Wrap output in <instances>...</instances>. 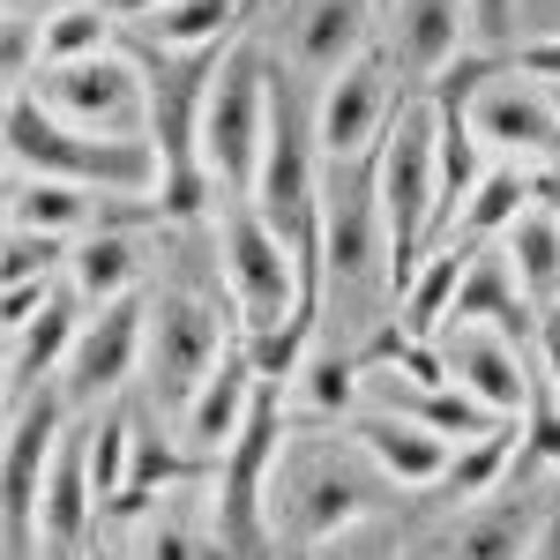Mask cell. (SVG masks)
I'll return each instance as SVG.
<instances>
[{
	"label": "cell",
	"instance_id": "6da1fadb",
	"mask_svg": "<svg viewBox=\"0 0 560 560\" xmlns=\"http://www.w3.org/2000/svg\"><path fill=\"white\" fill-rule=\"evenodd\" d=\"M382 486L388 478L374 471V456L351 433H292L269 471V538L314 553L374 516Z\"/></svg>",
	"mask_w": 560,
	"mask_h": 560
},
{
	"label": "cell",
	"instance_id": "7a4b0ae2",
	"mask_svg": "<svg viewBox=\"0 0 560 560\" xmlns=\"http://www.w3.org/2000/svg\"><path fill=\"white\" fill-rule=\"evenodd\" d=\"M374 195L388 217V284L404 300V284L419 277L433 247H448V195H441V113L427 97H411L396 113V128L374 150Z\"/></svg>",
	"mask_w": 560,
	"mask_h": 560
},
{
	"label": "cell",
	"instance_id": "3957f363",
	"mask_svg": "<svg viewBox=\"0 0 560 560\" xmlns=\"http://www.w3.org/2000/svg\"><path fill=\"white\" fill-rule=\"evenodd\" d=\"M8 165L31 179H68L90 195H158L165 187V150L158 142H105L68 120H52L31 90H8Z\"/></svg>",
	"mask_w": 560,
	"mask_h": 560
},
{
	"label": "cell",
	"instance_id": "277c9868",
	"mask_svg": "<svg viewBox=\"0 0 560 560\" xmlns=\"http://www.w3.org/2000/svg\"><path fill=\"white\" fill-rule=\"evenodd\" d=\"M269 120H277V75L255 45H232L210 75V97H202V173L224 195H255Z\"/></svg>",
	"mask_w": 560,
	"mask_h": 560
},
{
	"label": "cell",
	"instance_id": "5b68a950",
	"mask_svg": "<svg viewBox=\"0 0 560 560\" xmlns=\"http://www.w3.org/2000/svg\"><path fill=\"white\" fill-rule=\"evenodd\" d=\"M217 261H224V292H232V306H240L247 337H255V329H277V322H306L300 255H292L284 232L255 210V195H224Z\"/></svg>",
	"mask_w": 560,
	"mask_h": 560
},
{
	"label": "cell",
	"instance_id": "8992f818",
	"mask_svg": "<svg viewBox=\"0 0 560 560\" xmlns=\"http://www.w3.org/2000/svg\"><path fill=\"white\" fill-rule=\"evenodd\" d=\"M31 97H38L52 120L83 135H105V142H150V75L128 45L97 52V60H60V68H38L31 75Z\"/></svg>",
	"mask_w": 560,
	"mask_h": 560
},
{
	"label": "cell",
	"instance_id": "52a82bcc",
	"mask_svg": "<svg viewBox=\"0 0 560 560\" xmlns=\"http://www.w3.org/2000/svg\"><path fill=\"white\" fill-rule=\"evenodd\" d=\"M456 90H464V120H471V135L501 158V165H530V173H546V165H560V97L546 83H530V75H486V68H471V75H456Z\"/></svg>",
	"mask_w": 560,
	"mask_h": 560
},
{
	"label": "cell",
	"instance_id": "ba28073f",
	"mask_svg": "<svg viewBox=\"0 0 560 560\" xmlns=\"http://www.w3.org/2000/svg\"><path fill=\"white\" fill-rule=\"evenodd\" d=\"M224 359H232V345H224V322H217L210 300H195V292L150 300V351H142V374H150V396H158L173 419L187 411V396L210 382Z\"/></svg>",
	"mask_w": 560,
	"mask_h": 560
},
{
	"label": "cell",
	"instance_id": "9c48e42d",
	"mask_svg": "<svg viewBox=\"0 0 560 560\" xmlns=\"http://www.w3.org/2000/svg\"><path fill=\"white\" fill-rule=\"evenodd\" d=\"M396 128V60L382 45L366 60H351L345 75H329L314 97V142L329 165H374L382 135Z\"/></svg>",
	"mask_w": 560,
	"mask_h": 560
},
{
	"label": "cell",
	"instance_id": "30bf717a",
	"mask_svg": "<svg viewBox=\"0 0 560 560\" xmlns=\"http://www.w3.org/2000/svg\"><path fill=\"white\" fill-rule=\"evenodd\" d=\"M142 351H150V306L142 300H113V306H90L83 337L60 366V404L68 411H97L120 382L142 374Z\"/></svg>",
	"mask_w": 560,
	"mask_h": 560
},
{
	"label": "cell",
	"instance_id": "8fae6325",
	"mask_svg": "<svg viewBox=\"0 0 560 560\" xmlns=\"http://www.w3.org/2000/svg\"><path fill=\"white\" fill-rule=\"evenodd\" d=\"M277 38H284V60L329 83L345 75L351 60H366L374 38H382V0H277Z\"/></svg>",
	"mask_w": 560,
	"mask_h": 560
},
{
	"label": "cell",
	"instance_id": "7c38bea8",
	"mask_svg": "<svg viewBox=\"0 0 560 560\" xmlns=\"http://www.w3.org/2000/svg\"><path fill=\"white\" fill-rule=\"evenodd\" d=\"M382 255H388V217L382 195H374V165H329V195H322V269H329V284H366Z\"/></svg>",
	"mask_w": 560,
	"mask_h": 560
},
{
	"label": "cell",
	"instance_id": "4fadbf2b",
	"mask_svg": "<svg viewBox=\"0 0 560 560\" xmlns=\"http://www.w3.org/2000/svg\"><path fill=\"white\" fill-rule=\"evenodd\" d=\"M441 359H448V382L471 388L493 419H523V411H530L538 374H530V359H523L516 337H501V329H486V322H448V329H441Z\"/></svg>",
	"mask_w": 560,
	"mask_h": 560
},
{
	"label": "cell",
	"instance_id": "5bb4252c",
	"mask_svg": "<svg viewBox=\"0 0 560 560\" xmlns=\"http://www.w3.org/2000/svg\"><path fill=\"white\" fill-rule=\"evenodd\" d=\"M68 404L60 396H23V404H8V530H15V553L31 546V530H38V501H45V478H52V456H60V441H68V419H60Z\"/></svg>",
	"mask_w": 560,
	"mask_h": 560
},
{
	"label": "cell",
	"instance_id": "9a60e30c",
	"mask_svg": "<svg viewBox=\"0 0 560 560\" xmlns=\"http://www.w3.org/2000/svg\"><path fill=\"white\" fill-rule=\"evenodd\" d=\"M471 38H478L471 0H388L382 8V52L396 60V75H411V83L448 75Z\"/></svg>",
	"mask_w": 560,
	"mask_h": 560
},
{
	"label": "cell",
	"instance_id": "2e32d148",
	"mask_svg": "<svg viewBox=\"0 0 560 560\" xmlns=\"http://www.w3.org/2000/svg\"><path fill=\"white\" fill-rule=\"evenodd\" d=\"M546 516H553V501H546L538 486H523V493H486L478 509H464V516L433 538L427 560H530Z\"/></svg>",
	"mask_w": 560,
	"mask_h": 560
},
{
	"label": "cell",
	"instance_id": "e0dca14e",
	"mask_svg": "<svg viewBox=\"0 0 560 560\" xmlns=\"http://www.w3.org/2000/svg\"><path fill=\"white\" fill-rule=\"evenodd\" d=\"M255 396H261V382H255V366H247V351H232L210 382L187 396V411L173 419L179 448H187L195 464H224V456H232V441H240L247 419H255Z\"/></svg>",
	"mask_w": 560,
	"mask_h": 560
},
{
	"label": "cell",
	"instance_id": "ac0fdd59",
	"mask_svg": "<svg viewBox=\"0 0 560 560\" xmlns=\"http://www.w3.org/2000/svg\"><path fill=\"white\" fill-rule=\"evenodd\" d=\"M351 441L374 456V471H382L388 486H441L448 464H456V441H441L433 427H419L411 411H388V404L359 411V419H351Z\"/></svg>",
	"mask_w": 560,
	"mask_h": 560
},
{
	"label": "cell",
	"instance_id": "d6986e66",
	"mask_svg": "<svg viewBox=\"0 0 560 560\" xmlns=\"http://www.w3.org/2000/svg\"><path fill=\"white\" fill-rule=\"evenodd\" d=\"M448 322H486V329H501V337H516V345H538V322H546V306L523 292L516 261L501 255V247H478L464 261V284H456V314Z\"/></svg>",
	"mask_w": 560,
	"mask_h": 560
},
{
	"label": "cell",
	"instance_id": "ffe728a7",
	"mask_svg": "<svg viewBox=\"0 0 560 560\" xmlns=\"http://www.w3.org/2000/svg\"><path fill=\"white\" fill-rule=\"evenodd\" d=\"M90 523H105V509H97V486H90L83 433H68V441H60V456H52V478H45V501H38L45 553H75V546L90 538Z\"/></svg>",
	"mask_w": 560,
	"mask_h": 560
},
{
	"label": "cell",
	"instance_id": "44dd1931",
	"mask_svg": "<svg viewBox=\"0 0 560 560\" xmlns=\"http://www.w3.org/2000/svg\"><path fill=\"white\" fill-rule=\"evenodd\" d=\"M538 210V173L530 165H486V179L471 187V202L456 210V232H448V247H493V240H509L523 217Z\"/></svg>",
	"mask_w": 560,
	"mask_h": 560
},
{
	"label": "cell",
	"instance_id": "7402d4cb",
	"mask_svg": "<svg viewBox=\"0 0 560 560\" xmlns=\"http://www.w3.org/2000/svg\"><path fill=\"white\" fill-rule=\"evenodd\" d=\"M135 277H142V240H135L128 224H97L90 240H75V255H68V292L83 306L135 300Z\"/></svg>",
	"mask_w": 560,
	"mask_h": 560
},
{
	"label": "cell",
	"instance_id": "603a6c76",
	"mask_svg": "<svg viewBox=\"0 0 560 560\" xmlns=\"http://www.w3.org/2000/svg\"><path fill=\"white\" fill-rule=\"evenodd\" d=\"M97 202H120V195H90V187H68V179L15 173V187H8V224H31V232H52V240H90L97 217H105Z\"/></svg>",
	"mask_w": 560,
	"mask_h": 560
},
{
	"label": "cell",
	"instance_id": "cb8c5ba5",
	"mask_svg": "<svg viewBox=\"0 0 560 560\" xmlns=\"http://www.w3.org/2000/svg\"><path fill=\"white\" fill-rule=\"evenodd\" d=\"M83 337V322H75V300L60 292V300L45 306L38 322H23L15 337H8V404H23V396H38L45 374H60L68 366V351Z\"/></svg>",
	"mask_w": 560,
	"mask_h": 560
},
{
	"label": "cell",
	"instance_id": "d4e9b609",
	"mask_svg": "<svg viewBox=\"0 0 560 560\" xmlns=\"http://www.w3.org/2000/svg\"><path fill=\"white\" fill-rule=\"evenodd\" d=\"M135 560H224L210 509H195L187 493H173L165 509H150L135 530Z\"/></svg>",
	"mask_w": 560,
	"mask_h": 560
},
{
	"label": "cell",
	"instance_id": "484cf974",
	"mask_svg": "<svg viewBox=\"0 0 560 560\" xmlns=\"http://www.w3.org/2000/svg\"><path fill=\"white\" fill-rule=\"evenodd\" d=\"M516 456H523V419H501L493 433H478V441L456 448V464H448V478H441V493H456V501H486V493L509 486Z\"/></svg>",
	"mask_w": 560,
	"mask_h": 560
},
{
	"label": "cell",
	"instance_id": "4316f807",
	"mask_svg": "<svg viewBox=\"0 0 560 560\" xmlns=\"http://www.w3.org/2000/svg\"><path fill=\"white\" fill-rule=\"evenodd\" d=\"M501 255L516 261V277H523V292H530V300L560 306V217L546 210V202H538V210L501 240Z\"/></svg>",
	"mask_w": 560,
	"mask_h": 560
},
{
	"label": "cell",
	"instance_id": "83f0119b",
	"mask_svg": "<svg viewBox=\"0 0 560 560\" xmlns=\"http://www.w3.org/2000/svg\"><path fill=\"white\" fill-rule=\"evenodd\" d=\"M464 247H433L419 261V277L404 284V329L411 337H433V329H448V314H456V284H464Z\"/></svg>",
	"mask_w": 560,
	"mask_h": 560
},
{
	"label": "cell",
	"instance_id": "f1b7e54d",
	"mask_svg": "<svg viewBox=\"0 0 560 560\" xmlns=\"http://www.w3.org/2000/svg\"><path fill=\"white\" fill-rule=\"evenodd\" d=\"M232 15H240V0H173V8H158L142 31H150L158 52H210V45H224Z\"/></svg>",
	"mask_w": 560,
	"mask_h": 560
},
{
	"label": "cell",
	"instance_id": "f546056e",
	"mask_svg": "<svg viewBox=\"0 0 560 560\" xmlns=\"http://www.w3.org/2000/svg\"><path fill=\"white\" fill-rule=\"evenodd\" d=\"M359 396H366V374L351 366L345 351H306L300 382H292V404H300L306 419H345Z\"/></svg>",
	"mask_w": 560,
	"mask_h": 560
},
{
	"label": "cell",
	"instance_id": "4dcf8cb0",
	"mask_svg": "<svg viewBox=\"0 0 560 560\" xmlns=\"http://www.w3.org/2000/svg\"><path fill=\"white\" fill-rule=\"evenodd\" d=\"M113 52V23L105 8H60L38 23V68H60V60H97Z\"/></svg>",
	"mask_w": 560,
	"mask_h": 560
},
{
	"label": "cell",
	"instance_id": "1f68e13d",
	"mask_svg": "<svg viewBox=\"0 0 560 560\" xmlns=\"http://www.w3.org/2000/svg\"><path fill=\"white\" fill-rule=\"evenodd\" d=\"M83 448H90V486H97V509H113L128 493V464H135V419H90L83 427Z\"/></svg>",
	"mask_w": 560,
	"mask_h": 560
},
{
	"label": "cell",
	"instance_id": "d6a6232c",
	"mask_svg": "<svg viewBox=\"0 0 560 560\" xmlns=\"http://www.w3.org/2000/svg\"><path fill=\"white\" fill-rule=\"evenodd\" d=\"M68 255H75L68 240L31 232V224H8V261H0V269H8V284H45V277H52Z\"/></svg>",
	"mask_w": 560,
	"mask_h": 560
},
{
	"label": "cell",
	"instance_id": "836d02e7",
	"mask_svg": "<svg viewBox=\"0 0 560 560\" xmlns=\"http://www.w3.org/2000/svg\"><path fill=\"white\" fill-rule=\"evenodd\" d=\"M523 464H560V396L546 382L530 388V411H523Z\"/></svg>",
	"mask_w": 560,
	"mask_h": 560
},
{
	"label": "cell",
	"instance_id": "e575fe53",
	"mask_svg": "<svg viewBox=\"0 0 560 560\" xmlns=\"http://www.w3.org/2000/svg\"><path fill=\"white\" fill-rule=\"evenodd\" d=\"M306 560H396V546H388V530H374V523H359V530H345V538L314 546Z\"/></svg>",
	"mask_w": 560,
	"mask_h": 560
},
{
	"label": "cell",
	"instance_id": "d590c367",
	"mask_svg": "<svg viewBox=\"0 0 560 560\" xmlns=\"http://www.w3.org/2000/svg\"><path fill=\"white\" fill-rule=\"evenodd\" d=\"M530 83H546V90H560V31H546V38H530L523 45V60H516Z\"/></svg>",
	"mask_w": 560,
	"mask_h": 560
},
{
	"label": "cell",
	"instance_id": "8d00e7d4",
	"mask_svg": "<svg viewBox=\"0 0 560 560\" xmlns=\"http://www.w3.org/2000/svg\"><path fill=\"white\" fill-rule=\"evenodd\" d=\"M538 382L560 396V306H546V322H538Z\"/></svg>",
	"mask_w": 560,
	"mask_h": 560
},
{
	"label": "cell",
	"instance_id": "74e56055",
	"mask_svg": "<svg viewBox=\"0 0 560 560\" xmlns=\"http://www.w3.org/2000/svg\"><path fill=\"white\" fill-rule=\"evenodd\" d=\"M471 23H478V38H501L516 23V0H471Z\"/></svg>",
	"mask_w": 560,
	"mask_h": 560
},
{
	"label": "cell",
	"instance_id": "f35d334b",
	"mask_svg": "<svg viewBox=\"0 0 560 560\" xmlns=\"http://www.w3.org/2000/svg\"><path fill=\"white\" fill-rule=\"evenodd\" d=\"M530 560H560V501H553V516H546V530H538V546H530Z\"/></svg>",
	"mask_w": 560,
	"mask_h": 560
},
{
	"label": "cell",
	"instance_id": "ab89813d",
	"mask_svg": "<svg viewBox=\"0 0 560 560\" xmlns=\"http://www.w3.org/2000/svg\"><path fill=\"white\" fill-rule=\"evenodd\" d=\"M538 202H546V210L560 217V179H546V187H538Z\"/></svg>",
	"mask_w": 560,
	"mask_h": 560
},
{
	"label": "cell",
	"instance_id": "60d3db41",
	"mask_svg": "<svg viewBox=\"0 0 560 560\" xmlns=\"http://www.w3.org/2000/svg\"><path fill=\"white\" fill-rule=\"evenodd\" d=\"M90 560H113V553H90Z\"/></svg>",
	"mask_w": 560,
	"mask_h": 560
},
{
	"label": "cell",
	"instance_id": "b9f144b4",
	"mask_svg": "<svg viewBox=\"0 0 560 560\" xmlns=\"http://www.w3.org/2000/svg\"><path fill=\"white\" fill-rule=\"evenodd\" d=\"M105 8H120V0H105Z\"/></svg>",
	"mask_w": 560,
	"mask_h": 560
},
{
	"label": "cell",
	"instance_id": "7bdbcfd3",
	"mask_svg": "<svg viewBox=\"0 0 560 560\" xmlns=\"http://www.w3.org/2000/svg\"><path fill=\"white\" fill-rule=\"evenodd\" d=\"M382 8H388V0H382Z\"/></svg>",
	"mask_w": 560,
	"mask_h": 560
},
{
	"label": "cell",
	"instance_id": "ee69618b",
	"mask_svg": "<svg viewBox=\"0 0 560 560\" xmlns=\"http://www.w3.org/2000/svg\"><path fill=\"white\" fill-rule=\"evenodd\" d=\"M553 97H560V90H553Z\"/></svg>",
	"mask_w": 560,
	"mask_h": 560
}]
</instances>
